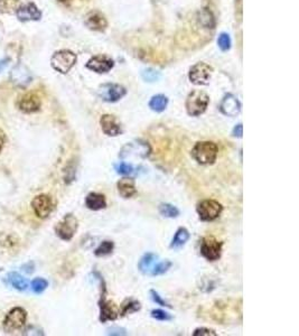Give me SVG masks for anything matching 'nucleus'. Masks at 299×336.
I'll use <instances>...</instances> for the list:
<instances>
[{
	"instance_id": "f257e3e1",
	"label": "nucleus",
	"mask_w": 299,
	"mask_h": 336,
	"mask_svg": "<svg viewBox=\"0 0 299 336\" xmlns=\"http://www.w3.org/2000/svg\"><path fill=\"white\" fill-rule=\"evenodd\" d=\"M191 154L194 161L200 165H212L216 161L219 148L213 141H198L193 147Z\"/></svg>"
},
{
	"instance_id": "6ab92c4d",
	"label": "nucleus",
	"mask_w": 299,
	"mask_h": 336,
	"mask_svg": "<svg viewBox=\"0 0 299 336\" xmlns=\"http://www.w3.org/2000/svg\"><path fill=\"white\" fill-rule=\"evenodd\" d=\"M17 18L20 21H30V20H40L42 18V12L35 4L28 3L26 5H21L16 12Z\"/></svg>"
},
{
	"instance_id": "20e7f679",
	"label": "nucleus",
	"mask_w": 299,
	"mask_h": 336,
	"mask_svg": "<svg viewBox=\"0 0 299 336\" xmlns=\"http://www.w3.org/2000/svg\"><path fill=\"white\" fill-rule=\"evenodd\" d=\"M77 63V55L69 49H61L53 54L51 58L52 68L61 74H67Z\"/></svg>"
},
{
	"instance_id": "423d86ee",
	"label": "nucleus",
	"mask_w": 299,
	"mask_h": 336,
	"mask_svg": "<svg viewBox=\"0 0 299 336\" xmlns=\"http://www.w3.org/2000/svg\"><path fill=\"white\" fill-rule=\"evenodd\" d=\"M79 229L78 219L72 213L65 214L64 218L58 221L55 227V233L59 239L64 241H70L73 239V236L77 233Z\"/></svg>"
},
{
	"instance_id": "72a5a7b5",
	"label": "nucleus",
	"mask_w": 299,
	"mask_h": 336,
	"mask_svg": "<svg viewBox=\"0 0 299 336\" xmlns=\"http://www.w3.org/2000/svg\"><path fill=\"white\" fill-rule=\"evenodd\" d=\"M217 45L222 49L223 52L229 51L231 47V38L230 35L226 33H221L219 38H217Z\"/></svg>"
},
{
	"instance_id": "bb28decb",
	"label": "nucleus",
	"mask_w": 299,
	"mask_h": 336,
	"mask_svg": "<svg viewBox=\"0 0 299 336\" xmlns=\"http://www.w3.org/2000/svg\"><path fill=\"white\" fill-rule=\"evenodd\" d=\"M140 308H141V305L138 300L127 299V300H124V302L121 306V311L119 312V314H120L121 316H126V315H128V314L138 312Z\"/></svg>"
},
{
	"instance_id": "1a4fd4ad",
	"label": "nucleus",
	"mask_w": 299,
	"mask_h": 336,
	"mask_svg": "<svg viewBox=\"0 0 299 336\" xmlns=\"http://www.w3.org/2000/svg\"><path fill=\"white\" fill-rule=\"evenodd\" d=\"M223 242L215 239L214 236H204L201 241L200 251L206 260L216 261L219 260L222 253Z\"/></svg>"
},
{
	"instance_id": "79ce46f5",
	"label": "nucleus",
	"mask_w": 299,
	"mask_h": 336,
	"mask_svg": "<svg viewBox=\"0 0 299 336\" xmlns=\"http://www.w3.org/2000/svg\"><path fill=\"white\" fill-rule=\"evenodd\" d=\"M8 62H9V59H8V58H4V59L0 60V73L3 72V71L5 70V68H6L7 64H8Z\"/></svg>"
},
{
	"instance_id": "ddd939ff",
	"label": "nucleus",
	"mask_w": 299,
	"mask_h": 336,
	"mask_svg": "<svg viewBox=\"0 0 299 336\" xmlns=\"http://www.w3.org/2000/svg\"><path fill=\"white\" fill-rule=\"evenodd\" d=\"M42 107V100L39 95L35 92H28L20 97L18 101V108L24 113H34L37 112Z\"/></svg>"
},
{
	"instance_id": "a878e982",
	"label": "nucleus",
	"mask_w": 299,
	"mask_h": 336,
	"mask_svg": "<svg viewBox=\"0 0 299 336\" xmlns=\"http://www.w3.org/2000/svg\"><path fill=\"white\" fill-rule=\"evenodd\" d=\"M198 21H200V24L204 27V28L213 29L215 27L214 16H213V14H212L211 10L208 8H204L202 12L200 13Z\"/></svg>"
},
{
	"instance_id": "cd10ccee",
	"label": "nucleus",
	"mask_w": 299,
	"mask_h": 336,
	"mask_svg": "<svg viewBox=\"0 0 299 336\" xmlns=\"http://www.w3.org/2000/svg\"><path fill=\"white\" fill-rule=\"evenodd\" d=\"M20 6V0H0V12L4 14H14Z\"/></svg>"
},
{
	"instance_id": "5701e85b",
	"label": "nucleus",
	"mask_w": 299,
	"mask_h": 336,
	"mask_svg": "<svg viewBox=\"0 0 299 336\" xmlns=\"http://www.w3.org/2000/svg\"><path fill=\"white\" fill-rule=\"evenodd\" d=\"M6 282H7V284L12 286L13 288H15L16 290H19V291H24L27 289V287H28V280L24 278L18 272H15V271L9 272L7 274Z\"/></svg>"
},
{
	"instance_id": "4c0bfd02",
	"label": "nucleus",
	"mask_w": 299,
	"mask_h": 336,
	"mask_svg": "<svg viewBox=\"0 0 299 336\" xmlns=\"http://www.w3.org/2000/svg\"><path fill=\"white\" fill-rule=\"evenodd\" d=\"M216 332L214 329L206 328V327H198L194 330L193 336H216Z\"/></svg>"
},
{
	"instance_id": "f704fd0d",
	"label": "nucleus",
	"mask_w": 299,
	"mask_h": 336,
	"mask_svg": "<svg viewBox=\"0 0 299 336\" xmlns=\"http://www.w3.org/2000/svg\"><path fill=\"white\" fill-rule=\"evenodd\" d=\"M115 169H116V172L119 174V175H124V176H128V175H131L134 173V167H132V165H130L128 163H119L117 164L116 166H115Z\"/></svg>"
},
{
	"instance_id": "c9c22d12",
	"label": "nucleus",
	"mask_w": 299,
	"mask_h": 336,
	"mask_svg": "<svg viewBox=\"0 0 299 336\" xmlns=\"http://www.w3.org/2000/svg\"><path fill=\"white\" fill-rule=\"evenodd\" d=\"M151 317L157 319V321H161V322H167V321H172L173 316L170 315V314L166 313L162 310H154L151 311Z\"/></svg>"
},
{
	"instance_id": "ea45409f",
	"label": "nucleus",
	"mask_w": 299,
	"mask_h": 336,
	"mask_svg": "<svg viewBox=\"0 0 299 336\" xmlns=\"http://www.w3.org/2000/svg\"><path fill=\"white\" fill-rule=\"evenodd\" d=\"M242 135H243V127L242 124H239L235 127V129H233L232 136L237 137V138H242Z\"/></svg>"
},
{
	"instance_id": "4468645a",
	"label": "nucleus",
	"mask_w": 299,
	"mask_h": 336,
	"mask_svg": "<svg viewBox=\"0 0 299 336\" xmlns=\"http://www.w3.org/2000/svg\"><path fill=\"white\" fill-rule=\"evenodd\" d=\"M100 126L105 135L117 137L122 134V126L119 120L112 114H103L100 118Z\"/></svg>"
},
{
	"instance_id": "58836bf2",
	"label": "nucleus",
	"mask_w": 299,
	"mask_h": 336,
	"mask_svg": "<svg viewBox=\"0 0 299 336\" xmlns=\"http://www.w3.org/2000/svg\"><path fill=\"white\" fill-rule=\"evenodd\" d=\"M107 334L108 335H117V336H120V335H127V330L124 328L121 327H110L107 329Z\"/></svg>"
},
{
	"instance_id": "0eeeda50",
	"label": "nucleus",
	"mask_w": 299,
	"mask_h": 336,
	"mask_svg": "<svg viewBox=\"0 0 299 336\" xmlns=\"http://www.w3.org/2000/svg\"><path fill=\"white\" fill-rule=\"evenodd\" d=\"M27 321V312L21 307H14L4 319V329L6 333H13L21 329Z\"/></svg>"
},
{
	"instance_id": "9b49d317",
	"label": "nucleus",
	"mask_w": 299,
	"mask_h": 336,
	"mask_svg": "<svg viewBox=\"0 0 299 336\" xmlns=\"http://www.w3.org/2000/svg\"><path fill=\"white\" fill-rule=\"evenodd\" d=\"M54 207H55V204H54L53 198L47 194L37 195L31 201L32 211H34L35 216L40 219H46L50 217Z\"/></svg>"
},
{
	"instance_id": "dca6fc26",
	"label": "nucleus",
	"mask_w": 299,
	"mask_h": 336,
	"mask_svg": "<svg viewBox=\"0 0 299 336\" xmlns=\"http://www.w3.org/2000/svg\"><path fill=\"white\" fill-rule=\"evenodd\" d=\"M31 73L24 65H16L10 72V80L18 87H26L31 82Z\"/></svg>"
},
{
	"instance_id": "a211bd4d",
	"label": "nucleus",
	"mask_w": 299,
	"mask_h": 336,
	"mask_svg": "<svg viewBox=\"0 0 299 336\" xmlns=\"http://www.w3.org/2000/svg\"><path fill=\"white\" fill-rule=\"evenodd\" d=\"M84 24L91 30L103 32L107 28L108 21L105 15H102L100 12H97V10H93V12H90L85 16Z\"/></svg>"
},
{
	"instance_id": "2eb2a0df",
	"label": "nucleus",
	"mask_w": 299,
	"mask_h": 336,
	"mask_svg": "<svg viewBox=\"0 0 299 336\" xmlns=\"http://www.w3.org/2000/svg\"><path fill=\"white\" fill-rule=\"evenodd\" d=\"M113 65H115V62L110 57L106 56V55H96V56H93L88 60L86 69L93 71L95 73L102 74L108 73L113 68Z\"/></svg>"
},
{
	"instance_id": "9d476101",
	"label": "nucleus",
	"mask_w": 299,
	"mask_h": 336,
	"mask_svg": "<svg viewBox=\"0 0 299 336\" xmlns=\"http://www.w3.org/2000/svg\"><path fill=\"white\" fill-rule=\"evenodd\" d=\"M213 72L212 66L206 63H197L192 66L188 73V79L195 85H208Z\"/></svg>"
},
{
	"instance_id": "473e14b6",
	"label": "nucleus",
	"mask_w": 299,
	"mask_h": 336,
	"mask_svg": "<svg viewBox=\"0 0 299 336\" xmlns=\"http://www.w3.org/2000/svg\"><path fill=\"white\" fill-rule=\"evenodd\" d=\"M48 287V282L44 278H35L31 282V289L36 294H42Z\"/></svg>"
},
{
	"instance_id": "39448f33",
	"label": "nucleus",
	"mask_w": 299,
	"mask_h": 336,
	"mask_svg": "<svg viewBox=\"0 0 299 336\" xmlns=\"http://www.w3.org/2000/svg\"><path fill=\"white\" fill-rule=\"evenodd\" d=\"M150 151L151 149L150 146L148 145V142L143 140H136L128 142V144L124 145L121 148L119 157L121 159H129V158L145 159L149 156Z\"/></svg>"
},
{
	"instance_id": "4be33fe9",
	"label": "nucleus",
	"mask_w": 299,
	"mask_h": 336,
	"mask_svg": "<svg viewBox=\"0 0 299 336\" xmlns=\"http://www.w3.org/2000/svg\"><path fill=\"white\" fill-rule=\"evenodd\" d=\"M157 260H158V256L155 255V253H146V255H144L143 258L140 259L138 263V269L144 274H149L150 276V272L157 263Z\"/></svg>"
},
{
	"instance_id": "e433bc0d",
	"label": "nucleus",
	"mask_w": 299,
	"mask_h": 336,
	"mask_svg": "<svg viewBox=\"0 0 299 336\" xmlns=\"http://www.w3.org/2000/svg\"><path fill=\"white\" fill-rule=\"evenodd\" d=\"M150 297H151V299H153L157 305H160L162 307H168V308H173L170 304H168V302H166L164 299L161 298V296H159V294L157 293L156 290H153L151 289L150 290Z\"/></svg>"
},
{
	"instance_id": "2f4dec72",
	"label": "nucleus",
	"mask_w": 299,
	"mask_h": 336,
	"mask_svg": "<svg viewBox=\"0 0 299 336\" xmlns=\"http://www.w3.org/2000/svg\"><path fill=\"white\" fill-rule=\"evenodd\" d=\"M141 76L146 82L153 83V82H157L160 79V73L154 69H146L141 72Z\"/></svg>"
},
{
	"instance_id": "7ed1b4c3",
	"label": "nucleus",
	"mask_w": 299,
	"mask_h": 336,
	"mask_svg": "<svg viewBox=\"0 0 299 336\" xmlns=\"http://www.w3.org/2000/svg\"><path fill=\"white\" fill-rule=\"evenodd\" d=\"M95 276L97 277L101 285V297L99 300V307H100V322L106 323L108 321H116L119 316V312L117 310L116 305L112 301L107 299V288L106 283L103 278L99 273L95 272Z\"/></svg>"
},
{
	"instance_id": "393cba45",
	"label": "nucleus",
	"mask_w": 299,
	"mask_h": 336,
	"mask_svg": "<svg viewBox=\"0 0 299 336\" xmlns=\"http://www.w3.org/2000/svg\"><path fill=\"white\" fill-rule=\"evenodd\" d=\"M168 104V98L164 95H157L150 99L149 108L155 112L165 111Z\"/></svg>"
},
{
	"instance_id": "c03bdc74",
	"label": "nucleus",
	"mask_w": 299,
	"mask_h": 336,
	"mask_svg": "<svg viewBox=\"0 0 299 336\" xmlns=\"http://www.w3.org/2000/svg\"><path fill=\"white\" fill-rule=\"evenodd\" d=\"M0 271H2V269H0Z\"/></svg>"
},
{
	"instance_id": "f3484780",
	"label": "nucleus",
	"mask_w": 299,
	"mask_h": 336,
	"mask_svg": "<svg viewBox=\"0 0 299 336\" xmlns=\"http://www.w3.org/2000/svg\"><path fill=\"white\" fill-rule=\"evenodd\" d=\"M220 110L223 114L227 115V117H237L241 111V103L237 97L233 95H226L222 99Z\"/></svg>"
},
{
	"instance_id": "f03ea898",
	"label": "nucleus",
	"mask_w": 299,
	"mask_h": 336,
	"mask_svg": "<svg viewBox=\"0 0 299 336\" xmlns=\"http://www.w3.org/2000/svg\"><path fill=\"white\" fill-rule=\"evenodd\" d=\"M209 103L210 97L204 91L193 90L187 96L185 107H186V111L191 117H198L206 111Z\"/></svg>"
},
{
	"instance_id": "7c9ffc66",
	"label": "nucleus",
	"mask_w": 299,
	"mask_h": 336,
	"mask_svg": "<svg viewBox=\"0 0 299 336\" xmlns=\"http://www.w3.org/2000/svg\"><path fill=\"white\" fill-rule=\"evenodd\" d=\"M172 266H173V263L170 260H165L161 262L157 261L155 267L153 268V270H151V272H150V276H160V274H164L165 272L170 270Z\"/></svg>"
},
{
	"instance_id": "37998d69",
	"label": "nucleus",
	"mask_w": 299,
	"mask_h": 336,
	"mask_svg": "<svg viewBox=\"0 0 299 336\" xmlns=\"http://www.w3.org/2000/svg\"><path fill=\"white\" fill-rule=\"evenodd\" d=\"M58 2H61V3H68V2H71V0H58Z\"/></svg>"
},
{
	"instance_id": "6e6552de",
	"label": "nucleus",
	"mask_w": 299,
	"mask_h": 336,
	"mask_svg": "<svg viewBox=\"0 0 299 336\" xmlns=\"http://www.w3.org/2000/svg\"><path fill=\"white\" fill-rule=\"evenodd\" d=\"M223 206L215 200H204L200 202L196 206V212L200 219L204 222L214 221L221 216Z\"/></svg>"
},
{
	"instance_id": "aec40b11",
	"label": "nucleus",
	"mask_w": 299,
	"mask_h": 336,
	"mask_svg": "<svg viewBox=\"0 0 299 336\" xmlns=\"http://www.w3.org/2000/svg\"><path fill=\"white\" fill-rule=\"evenodd\" d=\"M85 206L91 211H100L107 207L106 196L100 193L92 192L85 198Z\"/></svg>"
},
{
	"instance_id": "c756f323",
	"label": "nucleus",
	"mask_w": 299,
	"mask_h": 336,
	"mask_svg": "<svg viewBox=\"0 0 299 336\" xmlns=\"http://www.w3.org/2000/svg\"><path fill=\"white\" fill-rule=\"evenodd\" d=\"M113 249H115V243H113L112 241H103L95 249L94 255L96 257H106L111 255Z\"/></svg>"
},
{
	"instance_id": "c85d7f7f",
	"label": "nucleus",
	"mask_w": 299,
	"mask_h": 336,
	"mask_svg": "<svg viewBox=\"0 0 299 336\" xmlns=\"http://www.w3.org/2000/svg\"><path fill=\"white\" fill-rule=\"evenodd\" d=\"M158 211L161 217L168 219H175L179 216L178 208L172 204H168V203H162V204H160L158 207Z\"/></svg>"
},
{
	"instance_id": "f8f14e48",
	"label": "nucleus",
	"mask_w": 299,
	"mask_h": 336,
	"mask_svg": "<svg viewBox=\"0 0 299 336\" xmlns=\"http://www.w3.org/2000/svg\"><path fill=\"white\" fill-rule=\"evenodd\" d=\"M127 90L120 84L106 83L99 87V97L103 101L113 103L117 102L126 96Z\"/></svg>"
},
{
	"instance_id": "b1692460",
	"label": "nucleus",
	"mask_w": 299,
	"mask_h": 336,
	"mask_svg": "<svg viewBox=\"0 0 299 336\" xmlns=\"http://www.w3.org/2000/svg\"><path fill=\"white\" fill-rule=\"evenodd\" d=\"M189 238H191V234H189L188 230L185 228H179L172 240L171 248L174 250L181 249L182 247L186 245V242L189 240Z\"/></svg>"
},
{
	"instance_id": "412c9836",
	"label": "nucleus",
	"mask_w": 299,
	"mask_h": 336,
	"mask_svg": "<svg viewBox=\"0 0 299 336\" xmlns=\"http://www.w3.org/2000/svg\"><path fill=\"white\" fill-rule=\"evenodd\" d=\"M117 189L119 195L123 198H131L137 194L135 180L130 177H123L119 180L117 183Z\"/></svg>"
},
{
	"instance_id": "a19ab883",
	"label": "nucleus",
	"mask_w": 299,
	"mask_h": 336,
	"mask_svg": "<svg viewBox=\"0 0 299 336\" xmlns=\"http://www.w3.org/2000/svg\"><path fill=\"white\" fill-rule=\"evenodd\" d=\"M5 144H6V135L3 130H0V152L3 151Z\"/></svg>"
}]
</instances>
